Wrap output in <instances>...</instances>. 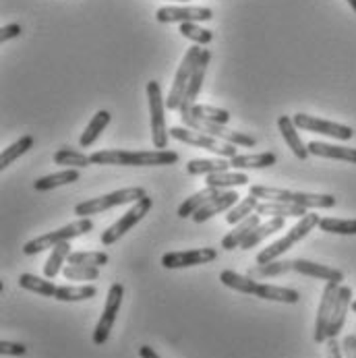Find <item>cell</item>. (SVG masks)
I'll return each mask as SVG.
<instances>
[{"label":"cell","instance_id":"obj_11","mask_svg":"<svg viewBox=\"0 0 356 358\" xmlns=\"http://www.w3.org/2000/svg\"><path fill=\"white\" fill-rule=\"evenodd\" d=\"M148 100H150V114H152V139L153 148L166 150L168 148V129H166V102L162 98V87L157 81L148 83Z\"/></svg>","mask_w":356,"mask_h":358},{"label":"cell","instance_id":"obj_51","mask_svg":"<svg viewBox=\"0 0 356 358\" xmlns=\"http://www.w3.org/2000/svg\"><path fill=\"white\" fill-rule=\"evenodd\" d=\"M176 2H189V0H176Z\"/></svg>","mask_w":356,"mask_h":358},{"label":"cell","instance_id":"obj_32","mask_svg":"<svg viewBox=\"0 0 356 358\" xmlns=\"http://www.w3.org/2000/svg\"><path fill=\"white\" fill-rule=\"evenodd\" d=\"M19 286H21L23 290L36 292V294H40V296H50V299L56 296V290H58V286H54L48 278L42 280V278H38V275H34V273H23V275H19Z\"/></svg>","mask_w":356,"mask_h":358},{"label":"cell","instance_id":"obj_42","mask_svg":"<svg viewBox=\"0 0 356 358\" xmlns=\"http://www.w3.org/2000/svg\"><path fill=\"white\" fill-rule=\"evenodd\" d=\"M180 36L183 38H187V40H191V42H195V44H209L211 40H213V34L209 31V29H205L201 27L199 23H180Z\"/></svg>","mask_w":356,"mask_h":358},{"label":"cell","instance_id":"obj_44","mask_svg":"<svg viewBox=\"0 0 356 358\" xmlns=\"http://www.w3.org/2000/svg\"><path fill=\"white\" fill-rule=\"evenodd\" d=\"M25 352H27V346H25V344L6 342V340L0 342V355H2V357H23Z\"/></svg>","mask_w":356,"mask_h":358},{"label":"cell","instance_id":"obj_34","mask_svg":"<svg viewBox=\"0 0 356 358\" xmlns=\"http://www.w3.org/2000/svg\"><path fill=\"white\" fill-rule=\"evenodd\" d=\"M220 193V189H211V187H207L204 191H199V193H195V195H191L185 203L178 207V215L180 217H193L201 207H204L211 197H215Z\"/></svg>","mask_w":356,"mask_h":358},{"label":"cell","instance_id":"obj_9","mask_svg":"<svg viewBox=\"0 0 356 358\" xmlns=\"http://www.w3.org/2000/svg\"><path fill=\"white\" fill-rule=\"evenodd\" d=\"M201 52H204L201 48L193 46V48H189V52L185 54L180 66H178V71H176V75H174L172 90H170V94H168V98H166L168 110H180V103L185 100V94H187L189 81H191V75H193V71H195L199 58H201Z\"/></svg>","mask_w":356,"mask_h":358},{"label":"cell","instance_id":"obj_19","mask_svg":"<svg viewBox=\"0 0 356 358\" xmlns=\"http://www.w3.org/2000/svg\"><path fill=\"white\" fill-rule=\"evenodd\" d=\"M238 197H241V195L234 193V191H220L215 197H211V199L193 215V220H195L197 224H204L209 217H213L215 213L226 211V209H232L234 205L238 203Z\"/></svg>","mask_w":356,"mask_h":358},{"label":"cell","instance_id":"obj_24","mask_svg":"<svg viewBox=\"0 0 356 358\" xmlns=\"http://www.w3.org/2000/svg\"><path fill=\"white\" fill-rule=\"evenodd\" d=\"M259 215H271V217H305L306 207L294 203H282V201H263L257 205Z\"/></svg>","mask_w":356,"mask_h":358},{"label":"cell","instance_id":"obj_50","mask_svg":"<svg viewBox=\"0 0 356 358\" xmlns=\"http://www.w3.org/2000/svg\"><path fill=\"white\" fill-rule=\"evenodd\" d=\"M353 310H355V313H356V301H353Z\"/></svg>","mask_w":356,"mask_h":358},{"label":"cell","instance_id":"obj_25","mask_svg":"<svg viewBox=\"0 0 356 358\" xmlns=\"http://www.w3.org/2000/svg\"><path fill=\"white\" fill-rule=\"evenodd\" d=\"M230 168V159H222V157H197L191 159L187 164V172L191 176H209L215 172H226Z\"/></svg>","mask_w":356,"mask_h":358},{"label":"cell","instance_id":"obj_1","mask_svg":"<svg viewBox=\"0 0 356 358\" xmlns=\"http://www.w3.org/2000/svg\"><path fill=\"white\" fill-rule=\"evenodd\" d=\"M220 282L236 292L243 294H251L263 301H273V303H286V305H297L301 301V294L292 288H284V286H273V284H261L251 275H243L236 273L232 269H224L220 273Z\"/></svg>","mask_w":356,"mask_h":358},{"label":"cell","instance_id":"obj_35","mask_svg":"<svg viewBox=\"0 0 356 358\" xmlns=\"http://www.w3.org/2000/svg\"><path fill=\"white\" fill-rule=\"evenodd\" d=\"M34 143H36V139H34L31 135H25V137H21L19 141H15L13 145H8V148L2 152V155H0V170L8 168L17 157H21L25 152H29V150L34 148Z\"/></svg>","mask_w":356,"mask_h":358},{"label":"cell","instance_id":"obj_48","mask_svg":"<svg viewBox=\"0 0 356 358\" xmlns=\"http://www.w3.org/2000/svg\"><path fill=\"white\" fill-rule=\"evenodd\" d=\"M139 357L141 358H159V355L153 350L152 346H141V348H139Z\"/></svg>","mask_w":356,"mask_h":358},{"label":"cell","instance_id":"obj_38","mask_svg":"<svg viewBox=\"0 0 356 358\" xmlns=\"http://www.w3.org/2000/svg\"><path fill=\"white\" fill-rule=\"evenodd\" d=\"M54 164L66 166V168H85V166L92 164V157L81 154V152H75V150L64 148V150H58V152L54 154Z\"/></svg>","mask_w":356,"mask_h":358},{"label":"cell","instance_id":"obj_4","mask_svg":"<svg viewBox=\"0 0 356 358\" xmlns=\"http://www.w3.org/2000/svg\"><path fill=\"white\" fill-rule=\"evenodd\" d=\"M180 120L185 122V127H189L193 131H201L205 135H211V137H215L220 141H226V143H232L236 148H255L257 145V139L251 137V135H245V133H238V131H230L224 124L205 120L201 116L193 114V110L189 106H180Z\"/></svg>","mask_w":356,"mask_h":358},{"label":"cell","instance_id":"obj_47","mask_svg":"<svg viewBox=\"0 0 356 358\" xmlns=\"http://www.w3.org/2000/svg\"><path fill=\"white\" fill-rule=\"evenodd\" d=\"M342 350L346 358H356V336H346L342 342Z\"/></svg>","mask_w":356,"mask_h":358},{"label":"cell","instance_id":"obj_2","mask_svg":"<svg viewBox=\"0 0 356 358\" xmlns=\"http://www.w3.org/2000/svg\"><path fill=\"white\" fill-rule=\"evenodd\" d=\"M92 164L100 166H172L180 159V155L170 150H153V152H124V150H106L90 155Z\"/></svg>","mask_w":356,"mask_h":358},{"label":"cell","instance_id":"obj_17","mask_svg":"<svg viewBox=\"0 0 356 358\" xmlns=\"http://www.w3.org/2000/svg\"><path fill=\"white\" fill-rule=\"evenodd\" d=\"M290 263H292V271H299V273L308 275V278L336 282V284H342V280H344V273L340 269H334V267L323 265V263H315V261H306V259H294Z\"/></svg>","mask_w":356,"mask_h":358},{"label":"cell","instance_id":"obj_46","mask_svg":"<svg viewBox=\"0 0 356 358\" xmlns=\"http://www.w3.org/2000/svg\"><path fill=\"white\" fill-rule=\"evenodd\" d=\"M342 357H344L342 344L338 342V338H329V340H327V358H342Z\"/></svg>","mask_w":356,"mask_h":358},{"label":"cell","instance_id":"obj_33","mask_svg":"<svg viewBox=\"0 0 356 358\" xmlns=\"http://www.w3.org/2000/svg\"><path fill=\"white\" fill-rule=\"evenodd\" d=\"M71 255V245L69 243H60V245H56L54 249H52L50 257H48V261H46V265H44V275L48 278V280H54L64 267V261L69 259Z\"/></svg>","mask_w":356,"mask_h":358},{"label":"cell","instance_id":"obj_20","mask_svg":"<svg viewBox=\"0 0 356 358\" xmlns=\"http://www.w3.org/2000/svg\"><path fill=\"white\" fill-rule=\"evenodd\" d=\"M259 224H261V215H259V213H253V215H249L247 220L238 222V224L234 226V230L222 238V247H224L226 251H234L236 247H241V245L249 238V234L253 232Z\"/></svg>","mask_w":356,"mask_h":358},{"label":"cell","instance_id":"obj_5","mask_svg":"<svg viewBox=\"0 0 356 358\" xmlns=\"http://www.w3.org/2000/svg\"><path fill=\"white\" fill-rule=\"evenodd\" d=\"M94 230V222L90 217H81L69 226H62L58 230H52L44 236H38L34 241H29L25 247H23V253L25 255H38L46 249H54L56 245L60 243H69L71 238H77V236H83V234H90Z\"/></svg>","mask_w":356,"mask_h":358},{"label":"cell","instance_id":"obj_29","mask_svg":"<svg viewBox=\"0 0 356 358\" xmlns=\"http://www.w3.org/2000/svg\"><path fill=\"white\" fill-rule=\"evenodd\" d=\"M110 124V112L108 110H100V112H96V116L90 120V124L85 127V131H83V135H81V139H79V145L81 148H92L96 141H98V137L102 135V131H106V127Z\"/></svg>","mask_w":356,"mask_h":358},{"label":"cell","instance_id":"obj_27","mask_svg":"<svg viewBox=\"0 0 356 358\" xmlns=\"http://www.w3.org/2000/svg\"><path fill=\"white\" fill-rule=\"evenodd\" d=\"M284 224H286V217H271V220H267L265 224H259L253 232L249 234V238L241 245V249L251 251V249L257 247L261 241H265L267 236H271V234H276L278 230H282V228H284Z\"/></svg>","mask_w":356,"mask_h":358},{"label":"cell","instance_id":"obj_31","mask_svg":"<svg viewBox=\"0 0 356 358\" xmlns=\"http://www.w3.org/2000/svg\"><path fill=\"white\" fill-rule=\"evenodd\" d=\"M96 294H98V288L92 286V284H85V286H58L54 299L60 301V303H79V301L94 299Z\"/></svg>","mask_w":356,"mask_h":358},{"label":"cell","instance_id":"obj_21","mask_svg":"<svg viewBox=\"0 0 356 358\" xmlns=\"http://www.w3.org/2000/svg\"><path fill=\"white\" fill-rule=\"evenodd\" d=\"M209 60H211V52L209 50L201 52V58H199V62H197V66H195L193 75H191V81H189V87H187V94H185V100H183L180 106H189V108H193V106H195V100H197V96H199L201 87H204L205 73H207Z\"/></svg>","mask_w":356,"mask_h":358},{"label":"cell","instance_id":"obj_23","mask_svg":"<svg viewBox=\"0 0 356 358\" xmlns=\"http://www.w3.org/2000/svg\"><path fill=\"white\" fill-rule=\"evenodd\" d=\"M308 154L317 155V157H327V159H342V162H350L356 164V150L355 148H342V145H329V143H321V141H311L308 145Z\"/></svg>","mask_w":356,"mask_h":358},{"label":"cell","instance_id":"obj_6","mask_svg":"<svg viewBox=\"0 0 356 358\" xmlns=\"http://www.w3.org/2000/svg\"><path fill=\"white\" fill-rule=\"evenodd\" d=\"M319 222H321V217H319L317 213H306L305 217H301L299 224H294V226L290 228V232H288L286 236H282L280 241L271 243L269 247H265V249L257 255V265L271 263V261H276L280 255H284L288 249H292V245H297L299 241H303L313 228H317Z\"/></svg>","mask_w":356,"mask_h":358},{"label":"cell","instance_id":"obj_41","mask_svg":"<svg viewBox=\"0 0 356 358\" xmlns=\"http://www.w3.org/2000/svg\"><path fill=\"white\" fill-rule=\"evenodd\" d=\"M191 110H193V114L201 116L205 120H211V122H218V124H224V127L230 122V112L222 110V108H213V106H207V103H195Z\"/></svg>","mask_w":356,"mask_h":358},{"label":"cell","instance_id":"obj_43","mask_svg":"<svg viewBox=\"0 0 356 358\" xmlns=\"http://www.w3.org/2000/svg\"><path fill=\"white\" fill-rule=\"evenodd\" d=\"M62 275L66 280H79V282H85V280H98L100 278V269L98 267H90V265H66L62 269Z\"/></svg>","mask_w":356,"mask_h":358},{"label":"cell","instance_id":"obj_14","mask_svg":"<svg viewBox=\"0 0 356 358\" xmlns=\"http://www.w3.org/2000/svg\"><path fill=\"white\" fill-rule=\"evenodd\" d=\"M159 23H201L211 21L213 13L207 6H162L155 13Z\"/></svg>","mask_w":356,"mask_h":358},{"label":"cell","instance_id":"obj_36","mask_svg":"<svg viewBox=\"0 0 356 358\" xmlns=\"http://www.w3.org/2000/svg\"><path fill=\"white\" fill-rule=\"evenodd\" d=\"M257 205H259V197H255V195L245 197L243 201H238V203L230 209V213L226 215V222L232 224V226H236L238 222H243L249 215H253V211H257Z\"/></svg>","mask_w":356,"mask_h":358},{"label":"cell","instance_id":"obj_15","mask_svg":"<svg viewBox=\"0 0 356 358\" xmlns=\"http://www.w3.org/2000/svg\"><path fill=\"white\" fill-rule=\"evenodd\" d=\"M340 292V284L336 282H325L323 294H321V303H319V310H317V321H315V342H327V327H329V319L334 313V305H336V296Z\"/></svg>","mask_w":356,"mask_h":358},{"label":"cell","instance_id":"obj_40","mask_svg":"<svg viewBox=\"0 0 356 358\" xmlns=\"http://www.w3.org/2000/svg\"><path fill=\"white\" fill-rule=\"evenodd\" d=\"M110 257L102 251H77L69 255L71 265H90V267H102L108 263Z\"/></svg>","mask_w":356,"mask_h":358},{"label":"cell","instance_id":"obj_7","mask_svg":"<svg viewBox=\"0 0 356 358\" xmlns=\"http://www.w3.org/2000/svg\"><path fill=\"white\" fill-rule=\"evenodd\" d=\"M143 197H148L145 189L141 187H131V189H120V191H114V193H108L102 197H96V199H87L83 203L75 205V213L79 217H90V215H96V213H102L108 211L116 205L124 203H137L141 201Z\"/></svg>","mask_w":356,"mask_h":358},{"label":"cell","instance_id":"obj_28","mask_svg":"<svg viewBox=\"0 0 356 358\" xmlns=\"http://www.w3.org/2000/svg\"><path fill=\"white\" fill-rule=\"evenodd\" d=\"M205 185L211 187V189H220V191H226L230 187H245L249 185V176L243 174V172H215V174H209L205 178Z\"/></svg>","mask_w":356,"mask_h":358},{"label":"cell","instance_id":"obj_26","mask_svg":"<svg viewBox=\"0 0 356 358\" xmlns=\"http://www.w3.org/2000/svg\"><path fill=\"white\" fill-rule=\"evenodd\" d=\"M278 162V155L271 152L253 155H234L230 157V168L234 170H259V168H269Z\"/></svg>","mask_w":356,"mask_h":358},{"label":"cell","instance_id":"obj_10","mask_svg":"<svg viewBox=\"0 0 356 358\" xmlns=\"http://www.w3.org/2000/svg\"><path fill=\"white\" fill-rule=\"evenodd\" d=\"M152 197H143L141 201H137V203L133 205L118 222H114L108 230H104L102 234V245L104 247H110V245H114V243H118V238H122L129 230H133L145 215H148V211L152 209Z\"/></svg>","mask_w":356,"mask_h":358},{"label":"cell","instance_id":"obj_16","mask_svg":"<svg viewBox=\"0 0 356 358\" xmlns=\"http://www.w3.org/2000/svg\"><path fill=\"white\" fill-rule=\"evenodd\" d=\"M218 259V251L211 247H201L193 251H176V253H166L162 257V265L166 269H183V267H195L213 263Z\"/></svg>","mask_w":356,"mask_h":358},{"label":"cell","instance_id":"obj_45","mask_svg":"<svg viewBox=\"0 0 356 358\" xmlns=\"http://www.w3.org/2000/svg\"><path fill=\"white\" fill-rule=\"evenodd\" d=\"M23 34V27L19 23H8L0 29V42H8L13 38H19Z\"/></svg>","mask_w":356,"mask_h":358},{"label":"cell","instance_id":"obj_13","mask_svg":"<svg viewBox=\"0 0 356 358\" xmlns=\"http://www.w3.org/2000/svg\"><path fill=\"white\" fill-rule=\"evenodd\" d=\"M297 129L301 131H308V133H319V135H325V137H332V139H338V141H350L355 137V131L346 124H338V122H332V120H321L317 116H311V114H294L292 116Z\"/></svg>","mask_w":356,"mask_h":358},{"label":"cell","instance_id":"obj_37","mask_svg":"<svg viewBox=\"0 0 356 358\" xmlns=\"http://www.w3.org/2000/svg\"><path fill=\"white\" fill-rule=\"evenodd\" d=\"M292 271V263L290 261H271V263H265V265H257L253 269H249L247 275L251 278H276V275H284Z\"/></svg>","mask_w":356,"mask_h":358},{"label":"cell","instance_id":"obj_22","mask_svg":"<svg viewBox=\"0 0 356 358\" xmlns=\"http://www.w3.org/2000/svg\"><path fill=\"white\" fill-rule=\"evenodd\" d=\"M278 129L284 137V141L288 143V148L292 150V154L297 155L299 159H306L308 157V148L303 143L299 131H297V124L290 116H280L278 118Z\"/></svg>","mask_w":356,"mask_h":358},{"label":"cell","instance_id":"obj_30","mask_svg":"<svg viewBox=\"0 0 356 358\" xmlns=\"http://www.w3.org/2000/svg\"><path fill=\"white\" fill-rule=\"evenodd\" d=\"M79 180V172L77 168H69V170H62V172H56V174H48V176H42L34 182V189L44 193V191H52L56 187H64V185H71Z\"/></svg>","mask_w":356,"mask_h":358},{"label":"cell","instance_id":"obj_18","mask_svg":"<svg viewBox=\"0 0 356 358\" xmlns=\"http://www.w3.org/2000/svg\"><path fill=\"white\" fill-rule=\"evenodd\" d=\"M353 307V290L348 286H340V292L336 296V305L334 313L329 319V327H327V340L329 338H338V334L342 331L344 323H346V315Z\"/></svg>","mask_w":356,"mask_h":358},{"label":"cell","instance_id":"obj_49","mask_svg":"<svg viewBox=\"0 0 356 358\" xmlns=\"http://www.w3.org/2000/svg\"><path fill=\"white\" fill-rule=\"evenodd\" d=\"M346 2H348V4L353 6V10H355V13H356V0H346Z\"/></svg>","mask_w":356,"mask_h":358},{"label":"cell","instance_id":"obj_12","mask_svg":"<svg viewBox=\"0 0 356 358\" xmlns=\"http://www.w3.org/2000/svg\"><path fill=\"white\" fill-rule=\"evenodd\" d=\"M122 294H124V288L122 284L114 282L108 290V299H106V307L102 310V317L94 329V344L96 346H102L106 344V340L110 338V331L116 323V317H118V310L122 305Z\"/></svg>","mask_w":356,"mask_h":358},{"label":"cell","instance_id":"obj_39","mask_svg":"<svg viewBox=\"0 0 356 358\" xmlns=\"http://www.w3.org/2000/svg\"><path fill=\"white\" fill-rule=\"evenodd\" d=\"M319 230L329 234H356V220H338V217H321Z\"/></svg>","mask_w":356,"mask_h":358},{"label":"cell","instance_id":"obj_8","mask_svg":"<svg viewBox=\"0 0 356 358\" xmlns=\"http://www.w3.org/2000/svg\"><path fill=\"white\" fill-rule=\"evenodd\" d=\"M170 137L176 139V141H183V143H189L193 148H204L211 154L220 155V157H234L236 154V145L232 143H226V141H220L211 135H205L201 131H193L189 127H172L170 129Z\"/></svg>","mask_w":356,"mask_h":358},{"label":"cell","instance_id":"obj_3","mask_svg":"<svg viewBox=\"0 0 356 358\" xmlns=\"http://www.w3.org/2000/svg\"><path fill=\"white\" fill-rule=\"evenodd\" d=\"M251 195L265 199V201H282V203H294L306 209H329L338 203L334 195H317V193H299L288 189H276V187H251Z\"/></svg>","mask_w":356,"mask_h":358}]
</instances>
